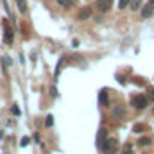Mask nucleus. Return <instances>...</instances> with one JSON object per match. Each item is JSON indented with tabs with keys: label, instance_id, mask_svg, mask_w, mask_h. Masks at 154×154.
<instances>
[{
	"label": "nucleus",
	"instance_id": "obj_16",
	"mask_svg": "<svg viewBox=\"0 0 154 154\" xmlns=\"http://www.w3.org/2000/svg\"><path fill=\"white\" fill-rule=\"evenodd\" d=\"M122 152H124V154H131V152H133V147H131V145H125Z\"/></svg>",
	"mask_w": 154,
	"mask_h": 154
},
{
	"label": "nucleus",
	"instance_id": "obj_5",
	"mask_svg": "<svg viewBox=\"0 0 154 154\" xmlns=\"http://www.w3.org/2000/svg\"><path fill=\"white\" fill-rule=\"evenodd\" d=\"M97 5H99V11H109L111 9V0H99L97 2Z\"/></svg>",
	"mask_w": 154,
	"mask_h": 154
},
{
	"label": "nucleus",
	"instance_id": "obj_20",
	"mask_svg": "<svg viewBox=\"0 0 154 154\" xmlns=\"http://www.w3.org/2000/svg\"><path fill=\"white\" fill-rule=\"evenodd\" d=\"M151 4H154V0H151Z\"/></svg>",
	"mask_w": 154,
	"mask_h": 154
},
{
	"label": "nucleus",
	"instance_id": "obj_10",
	"mask_svg": "<svg viewBox=\"0 0 154 154\" xmlns=\"http://www.w3.org/2000/svg\"><path fill=\"white\" fill-rule=\"evenodd\" d=\"M16 4H18V9H20V13H25V11H27V5H25V0H16Z\"/></svg>",
	"mask_w": 154,
	"mask_h": 154
},
{
	"label": "nucleus",
	"instance_id": "obj_17",
	"mask_svg": "<svg viewBox=\"0 0 154 154\" xmlns=\"http://www.w3.org/2000/svg\"><path fill=\"white\" fill-rule=\"evenodd\" d=\"M27 145H29V138L23 136V138H22V147H27Z\"/></svg>",
	"mask_w": 154,
	"mask_h": 154
},
{
	"label": "nucleus",
	"instance_id": "obj_19",
	"mask_svg": "<svg viewBox=\"0 0 154 154\" xmlns=\"http://www.w3.org/2000/svg\"><path fill=\"white\" fill-rule=\"evenodd\" d=\"M149 99H151V100H154V88H151V90H149Z\"/></svg>",
	"mask_w": 154,
	"mask_h": 154
},
{
	"label": "nucleus",
	"instance_id": "obj_6",
	"mask_svg": "<svg viewBox=\"0 0 154 154\" xmlns=\"http://www.w3.org/2000/svg\"><path fill=\"white\" fill-rule=\"evenodd\" d=\"M99 104H100V106H106V104H108V91H106V90H102V91L99 93Z\"/></svg>",
	"mask_w": 154,
	"mask_h": 154
},
{
	"label": "nucleus",
	"instance_id": "obj_4",
	"mask_svg": "<svg viewBox=\"0 0 154 154\" xmlns=\"http://www.w3.org/2000/svg\"><path fill=\"white\" fill-rule=\"evenodd\" d=\"M91 18V7H83L77 13V20H88Z\"/></svg>",
	"mask_w": 154,
	"mask_h": 154
},
{
	"label": "nucleus",
	"instance_id": "obj_3",
	"mask_svg": "<svg viewBox=\"0 0 154 154\" xmlns=\"http://www.w3.org/2000/svg\"><path fill=\"white\" fill-rule=\"evenodd\" d=\"M13 39H15V32H13V29L4 22V41L5 43H13Z\"/></svg>",
	"mask_w": 154,
	"mask_h": 154
},
{
	"label": "nucleus",
	"instance_id": "obj_13",
	"mask_svg": "<svg viewBox=\"0 0 154 154\" xmlns=\"http://www.w3.org/2000/svg\"><path fill=\"white\" fill-rule=\"evenodd\" d=\"M52 124H54V118H52V115H49V117L45 118V125L47 127H52Z\"/></svg>",
	"mask_w": 154,
	"mask_h": 154
},
{
	"label": "nucleus",
	"instance_id": "obj_12",
	"mask_svg": "<svg viewBox=\"0 0 154 154\" xmlns=\"http://www.w3.org/2000/svg\"><path fill=\"white\" fill-rule=\"evenodd\" d=\"M129 2H131V0H118V7H120V9L127 7V5H129Z\"/></svg>",
	"mask_w": 154,
	"mask_h": 154
},
{
	"label": "nucleus",
	"instance_id": "obj_8",
	"mask_svg": "<svg viewBox=\"0 0 154 154\" xmlns=\"http://www.w3.org/2000/svg\"><path fill=\"white\" fill-rule=\"evenodd\" d=\"M57 4L68 9V7H72V5H75V0H57Z\"/></svg>",
	"mask_w": 154,
	"mask_h": 154
},
{
	"label": "nucleus",
	"instance_id": "obj_18",
	"mask_svg": "<svg viewBox=\"0 0 154 154\" xmlns=\"http://www.w3.org/2000/svg\"><path fill=\"white\" fill-rule=\"evenodd\" d=\"M142 131H143V125H140V124L135 125V133H142Z\"/></svg>",
	"mask_w": 154,
	"mask_h": 154
},
{
	"label": "nucleus",
	"instance_id": "obj_2",
	"mask_svg": "<svg viewBox=\"0 0 154 154\" xmlns=\"http://www.w3.org/2000/svg\"><path fill=\"white\" fill-rule=\"evenodd\" d=\"M131 104L135 106V108H138V109H143L145 106H147V97H143V95H135V97H133V100H131Z\"/></svg>",
	"mask_w": 154,
	"mask_h": 154
},
{
	"label": "nucleus",
	"instance_id": "obj_11",
	"mask_svg": "<svg viewBox=\"0 0 154 154\" xmlns=\"http://www.w3.org/2000/svg\"><path fill=\"white\" fill-rule=\"evenodd\" d=\"M140 7H142V0H133V4H131V9H133V11H138Z\"/></svg>",
	"mask_w": 154,
	"mask_h": 154
},
{
	"label": "nucleus",
	"instance_id": "obj_1",
	"mask_svg": "<svg viewBox=\"0 0 154 154\" xmlns=\"http://www.w3.org/2000/svg\"><path fill=\"white\" fill-rule=\"evenodd\" d=\"M118 149V142L115 138H106V142L102 143V151L104 154H115Z\"/></svg>",
	"mask_w": 154,
	"mask_h": 154
},
{
	"label": "nucleus",
	"instance_id": "obj_7",
	"mask_svg": "<svg viewBox=\"0 0 154 154\" xmlns=\"http://www.w3.org/2000/svg\"><path fill=\"white\" fill-rule=\"evenodd\" d=\"M152 13H154V7H152V5H145V7L142 9V18H149V16H152Z\"/></svg>",
	"mask_w": 154,
	"mask_h": 154
},
{
	"label": "nucleus",
	"instance_id": "obj_9",
	"mask_svg": "<svg viewBox=\"0 0 154 154\" xmlns=\"http://www.w3.org/2000/svg\"><path fill=\"white\" fill-rule=\"evenodd\" d=\"M149 143H151V138H147V136H143V138L138 140V145H140V147H147Z\"/></svg>",
	"mask_w": 154,
	"mask_h": 154
},
{
	"label": "nucleus",
	"instance_id": "obj_14",
	"mask_svg": "<svg viewBox=\"0 0 154 154\" xmlns=\"http://www.w3.org/2000/svg\"><path fill=\"white\" fill-rule=\"evenodd\" d=\"M113 115H115V118L122 117V115H124V109H122V108H115V111H113Z\"/></svg>",
	"mask_w": 154,
	"mask_h": 154
},
{
	"label": "nucleus",
	"instance_id": "obj_15",
	"mask_svg": "<svg viewBox=\"0 0 154 154\" xmlns=\"http://www.w3.org/2000/svg\"><path fill=\"white\" fill-rule=\"evenodd\" d=\"M11 111H13V115H16V117H20V115H22V111H20V108H18V106H13V108H11Z\"/></svg>",
	"mask_w": 154,
	"mask_h": 154
}]
</instances>
